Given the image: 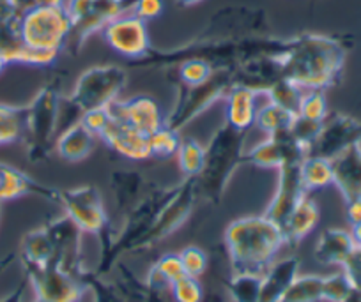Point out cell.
Instances as JSON below:
<instances>
[{
    "mask_svg": "<svg viewBox=\"0 0 361 302\" xmlns=\"http://www.w3.org/2000/svg\"><path fill=\"white\" fill-rule=\"evenodd\" d=\"M347 46L342 39L322 34H300L286 39L283 51L275 57L283 78L301 89L326 90L340 82Z\"/></svg>",
    "mask_w": 361,
    "mask_h": 302,
    "instance_id": "obj_1",
    "label": "cell"
},
{
    "mask_svg": "<svg viewBox=\"0 0 361 302\" xmlns=\"http://www.w3.org/2000/svg\"><path fill=\"white\" fill-rule=\"evenodd\" d=\"M283 246L286 237L282 228L264 214L232 221L224 235V248L232 272L264 274Z\"/></svg>",
    "mask_w": 361,
    "mask_h": 302,
    "instance_id": "obj_2",
    "label": "cell"
},
{
    "mask_svg": "<svg viewBox=\"0 0 361 302\" xmlns=\"http://www.w3.org/2000/svg\"><path fill=\"white\" fill-rule=\"evenodd\" d=\"M246 131L234 130L227 122L218 127L206 147L202 172L195 177L197 193L218 206L235 170L245 163Z\"/></svg>",
    "mask_w": 361,
    "mask_h": 302,
    "instance_id": "obj_3",
    "label": "cell"
},
{
    "mask_svg": "<svg viewBox=\"0 0 361 302\" xmlns=\"http://www.w3.org/2000/svg\"><path fill=\"white\" fill-rule=\"evenodd\" d=\"M59 90L47 85L25 106L27 156L32 163L43 161L50 156L59 133Z\"/></svg>",
    "mask_w": 361,
    "mask_h": 302,
    "instance_id": "obj_4",
    "label": "cell"
},
{
    "mask_svg": "<svg viewBox=\"0 0 361 302\" xmlns=\"http://www.w3.org/2000/svg\"><path fill=\"white\" fill-rule=\"evenodd\" d=\"M235 85L234 68L214 69L209 80L195 87H188L179 83L176 106L165 117V126L180 131L188 126L193 119L206 112L216 101L224 99L225 94Z\"/></svg>",
    "mask_w": 361,
    "mask_h": 302,
    "instance_id": "obj_5",
    "label": "cell"
},
{
    "mask_svg": "<svg viewBox=\"0 0 361 302\" xmlns=\"http://www.w3.org/2000/svg\"><path fill=\"white\" fill-rule=\"evenodd\" d=\"M71 32V20L62 6H39L20 16V37L32 50L61 54Z\"/></svg>",
    "mask_w": 361,
    "mask_h": 302,
    "instance_id": "obj_6",
    "label": "cell"
},
{
    "mask_svg": "<svg viewBox=\"0 0 361 302\" xmlns=\"http://www.w3.org/2000/svg\"><path fill=\"white\" fill-rule=\"evenodd\" d=\"M59 203L64 207L66 216L83 234L98 235L102 242V251L109 248L114 234L98 187L80 186L73 189H59Z\"/></svg>",
    "mask_w": 361,
    "mask_h": 302,
    "instance_id": "obj_7",
    "label": "cell"
},
{
    "mask_svg": "<svg viewBox=\"0 0 361 302\" xmlns=\"http://www.w3.org/2000/svg\"><path fill=\"white\" fill-rule=\"evenodd\" d=\"M126 82V71L119 65H94L80 75L69 101L80 110V113L106 108L117 101Z\"/></svg>",
    "mask_w": 361,
    "mask_h": 302,
    "instance_id": "obj_8",
    "label": "cell"
},
{
    "mask_svg": "<svg viewBox=\"0 0 361 302\" xmlns=\"http://www.w3.org/2000/svg\"><path fill=\"white\" fill-rule=\"evenodd\" d=\"M197 198H199V193H197L195 177H186L179 186H173L170 196L166 198L161 209L156 214L151 228L144 235V239L138 242L137 251H145L169 235H172L190 218Z\"/></svg>",
    "mask_w": 361,
    "mask_h": 302,
    "instance_id": "obj_9",
    "label": "cell"
},
{
    "mask_svg": "<svg viewBox=\"0 0 361 302\" xmlns=\"http://www.w3.org/2000/svg\"><path fill=\"white\" fill-rule=\"evenodd\" d=\"M22 265L25 269L27 283L34 288L37 301L80 302L82 295L87 291L75 276L64 272L54 260L47 265Z\"/></svg>",
    "mask_w": 361,
    "mask_h": 302,
    "instance_id": "obj_10",
    "label": "cell"
},
{
    "mask_svg": "<svg viewBox=\"0 0 361 302\" xmlns=\"http://www.w3.org/2000/svg\"><path fill=\"white\" fill-rule=\"evenodd\" d=\"M135 0H89L82 13L71 22V32L66 48L78 51L92 34L102 32L112 20L128 15Z\"/></svg>",
    "mask_w": 361,
    "mask_h": 302,
    "instance_id": "obj_11",
    "label": "cell"
},
{
    "mask_svg": "<svg viewBox=\"0 0 361 302\" xmlns=\"http://www.w3.org/2000/svg\"><path fill=\"white\" fill-rule=\"evenodd\" d=\"M356 144H361V120L343 113H328V117L322 120L321 131L312 144L308 156L333 159L336 154Z\"/></svg>",
    "mask_w": 361,
    "mask_h": 302,
    "instance_id": "obj_12",
    "label": "cell"
},
{
    "mask_svg": "<svg viewBox=\"0 0 361 302\" xmlns=\"http://www.w3.org/2000/svg\"><path fill=\"white\" fill-rule=\"evenodd\" d=\"M102 34L105 37L106 44L114 51L128 58L138 61V58L145 57L152 50L147 25H145L144 20L135 16L133 13H128V15L112 20L102 30Z\"/></svg>",
    "mask_w": 361,
    "mask_h": 302,
    "instance_id": "obj_13",
    "label": "cell"
},
{
    "mask_svg": "<svg viewBox=\"0 0 361 302\" xmlns=\"http://www.w3.org/2000/svg\"><path fill=\"white\" fill-rule=\"evenodd\" d=\"M0 51L6 55L9 64L39 65V68L51 65L59 55L25 46L20 37V16L4 4H0Z\"/></svg>",
    "mask_w": 361,
    "mask_h": 302,
    "instance_id": "obj_14",
    "label": "cell"
},
{
    "mask_svg": "<svg viewBox=\"0 0 361 302\" xmlns=\"http://www.w3.org/2000/svg\"><path fill=\"white\" fill-rule=\"evenodd\" d=\"M308 156L307 149L290 134V131L269 134L264 141L246 151L245 161L259 168H282L286 165H296Z\"/></svg>",
    "mask_w": 361,
    "mask_h": 302,
    "instance_id": "obj_15",
    "label": "cell"
},
{
    "mask_svg": "<svg viewBox=\"0 0 361 302\" xmlns=\"http://www.w3.org/2000/svg\"><path fill=\"white\" fill-rule=\"evenodd\" d=\"M54 246V262L64 272L78 276L82 267V234L83 232L68 216L55 218L44 225ZM78 279V277H76Z\"/></svg>",
    "mask_w": 361,
    "mask_h": 302,
    "instance_id": "obj_16",
    "label": "cell"
},
{
    "mask_svg": "<svg viewBox=\"0 0 361 302\" xmlns=\"http://www.w3.org/2000/svg\"><path fill=\"white\" fill-rule=\"evenodd\" d=\"M106 108L114 119L123 120L145 137L165 126V117L152 97L138 96L128 101H114Z\"/></svg>",
    "mask_w": 361,
    "mask_h": 302,
    "instance_id": "obj_17",
    "label": "cell"
},
{
    "mask_svg": "<svg viewBox=\"0 0 361 302\" xmlns=\"http://www.w3.org/2000/svg\"><path fill=\"white\" fill-rule=\"evenodd\" d=\"M300 165L301 163H296V165H286L280 168L275 196H273L266 213H264V216L269 218L271 221H275L280 228L283 227V223L289 218V214L293 213L298 201L305 194H308L303 187V180H301Z\"/></svg>",
    "mask_w": 361,
    "mask_h": 302,
    "instance_id": "obj_18",
    "label": "cell"
},
{
    "mask_svg": "<svg viewBox=\"0 0 361 302\" xmlns=\"http://www.w3.org/2000/svg\"><path fill=\"white\" fill-rule=\"evenodd\" d=\"M30 194L59 203V189L44 186L23 173L22 170L0 161V203L22 196H30Z\"/></svg>",
    "mask_w": 361,
    "mask_h": 302,
    "instance_id": "obj_19",
    "label": "cell"
},
{
    "mask_svg": "<svg viewBox=\"0 0 361 302\" xmlns=\"http://www.w3.org/2000/svg\"><path fill=\"white\" fill-rule=\"evenodd\" d=\"M99 138H103L106 145L117 154L131 159V161H145L151 158V149H149V140L145 134L138 133L131 126L119 119L110 120L109 126L105 127Z\"/></svg>",
    "mask_w": 361,
    "mask_h": 302,
    "instance_id": "obj_20",
    "label": "cell"
},
{
    "mask_svg": "<svg viewBox=\"0 0 361 302\" xmlns=\"http://www.w3.org/2000/svg\"><path fill=\"white\" fill-rule=\"evenodd\" d=\"M333 184L345 203L361 198V144L350 145L331 159Z\"/></svg>",
    "mask_w": 361,
    "mask_h": 302,
    "instance_id": "obj_21",
    "label": "cell"
},
{
    "mask_svg": "<svg viewBox=\"0 0 361 302\" xmlns=\"http://www.w3.org/2000/svg\"><path fill=\"white\" fill-rule=\"evenodd\" d=\"M300 258L287 256V258L275 260L262 274L260 281L259 302H280L287 288L290 287L296 276L300 274Z\"/></svg>",
    "mask_w": 361,
    "mask_h": 302,
    "instance_id": "obj_22",
    "label": "cell"
},
{
    "mask_svg": "<svg viewBox=\"0 0 361 302\" xmlns=\"http://www.w3.org/2000/svg\"><path fill=\"white\" fill-rule=\"evenodd\" d=\"M257 96L252 89L243 85L231 87L225 94V119L228 126L239 131H248L255 122Z\"/></svg>",
    "mask_w": 361,
    "mask_h": 302,
    "instance_id": "obj_23",
    "label": "cell"
},
{
    "mask_svg": "<svg viewBox=\"0 0 361 302\" xmlns=\"http://www.w3.org/2000/svg\"><path fill=\"white\" fill-rule=\"evenodd\" d=\"M354 249H356V242L350 232L342 230V228H326L319 237L314 256L322 265L342 267L345 260L353 255Z\"/></svg>",
    "mask_w": 361,
    "mask_h": 302,
    "instance_id": "obj_24",
    "label": "cell"
},
{
    "mask_svg": "<svg viewBox=\"0 0 361 302\" xmlns=\"http://www.w3.org/2000/svg\"><path fill=\"white\" fill-rule=\"evenodd\" d=\"M319 218H321V214H319L317 203L308 194H305L298 201L296 207H294L293 213L289 214V218H287L282 227L283 237H286V246L296 248L317 227Z\"/></svg>",
    "mask_w": 361,
    "mask_h": 302,
    "instance_id": "obj_25",
    "label": "cell"
},
{
    "mask_svg": "<svg viewBox=\"0 0 361 302\" xmlns=\"http://www.w3.org/2000/svg\"><path fill=\"white\" fill-rule=\"evenodd\" d=\"M116 288L119 290V294L123 295L124 302H169L166 298V291L154 290V288L149 287L145 281H140L133 272H131L130 267L124 262H117L116 267Z\"/></svg>",
    "mask_w": 361,
    "mask_h": 302,
    "instance_id": "obj_26",
    "label": "cell"
},
{
    "mask_svg": "<svg viewBox=\"0 0 361 302\" xmlns=\"http://www.w3.org/2000/svg\"><path fill=\"white\" fill-rule=\"evenodd\" d=\"M94 145L96 134L90 133L82 122H76L59 134V138L55 140V151L61 158L76 163L85 159L94 151Z\"/></svg>",
    "mask_w": 361,
    "mask_h": 302,
    "instance_id": "obj_27",
    "label": "cell"
},
{
    "mask_svg": "<svg viewBox=\"0 0 361 302\" xmlns=\"http://www.w3.org/2000/svg\"><path fill=\"white\" fill-rule=\"evenodd\" d=\"M112 184L114 194H116L117 209L126 216L138 201L144 198V194L149 189H145V180L140 173L137 172H116L112 173Z\"/></svg>",
    "mask_w": 361,
    "mask_h": 302,
    "instance_id": "obj_28",
    "label": "cell"
},
{
    "mask_svg": "<svg viewBox=\"0 0 361 302\" xmlns=\"http://www.w3.org/2000/svg\"><path fill=\"white\" fill-rule=\"evenodd\" d=\"M22 263L29 265H47L54 260V246L48 237L47 228L41 227L25 234L22 239Z\"/></svg>",
    "mask_w": 361,
    "mask_h": 302,
    "instance_id": "obj_29",
    "label": "cell"
},
{
    "mask_svg": "<svg viewBox=\"0 0 361 302\" xmlns=\"http://www.w3.org/2000/svg\"><path fill=\"white\" fill-rule=\"evenodd\" d=\"M183 276H186V274L185 269H183V263H180L179 255L169 253V255H163L151 267L145 283L151 288H154V290L170 291V287Z\"/></svg>",
    "mask_w": 361,
    "mask_h": 302,
    "instance_id": "obj_30",
    "label": "cell"
},
{
    "mask_svg": "<svg viewBox=\"0 0 361 302\" xmlns=\"http://www.w3.org/2000/svg\"><path fill=\"white\" fill-rule=\"evenodd\" d=\"M301 180L307 193L324 189L333 184L331 159L321 156H307L300 165Z\"/></svg>",
    "mask_w": 361,
    "mask_h": 302,
    "instance_id": "obj_31",
    "label": "cell"
},
{
    "mask_svg": "<svg viewBox=\"0 0 361 302\" xmlns=\"http://www.w3.org/2000/svg\"><path fill=\"white\" fill-rule=\"evenodd\" d=\"M262 274L232 272L224 279L225 290L234 302H259Z\"/></svg>",
    "mask_w": 361,
    "mask_h": 302,
    "instance_id": "obj_32",
    "label": "cell"
},
{
    "mask_svg": "<svg viewBox=\"0 0 361 302\" xmlns=\"http://www.w3.org/2000/svg\"><path fill=\"white\" fill-rule=\"evenodd\" d=\"M294 117L296 115L290 113L289 110L282 108V106L267 101L266 105L257 108L255 122H253V126H257L262 133H266L267 137H269V134H275V133H280V131L289 130Z\"/></svg>",
    "mask_w": 361,
    "mask_h": 302,
    "instance_id": "obj_33",
    "label": "cell"
},
{
    "mask_svg": "<svg viewBox=\"0 0 361 302\" xmlns=\"http://www.w3.org/2000/svg\"><path fill=\"white\" fill-rule=\"evenodd\" d=\"M25 134V106L0 103V145L22 140Z\"/></svg>",
    "mask_w": 361,
    "mask_h": 302,
    "instance_id": "obj_34",
    "label": "cell"
},
{
    "mask_svg": "<svg viewBox=\"0 0 361 302\" xmlns=\"http://www.w3.org/2000/svg\"><path fill=\"white\" fill-rule=\"evenodd\" d=\"M322 279L315 274H298L280 302H322Z\"/></svg>",
    "mask_w": 361,
    "mask_h": 302,
    "instance_id": "obj_35",
    "label": "cell"
},
{
    "mask_svg": "<svg viewBox=\"0 0 361 302\" xmlns=\"http://www.w3.org/2000/svg\"><path fill=\"white\" fill-rule=\"evenodd\" d=\"M303 92L305 89H301L300 85L293 83L290 80L280 78L279 82H275L269 89H267V92L264 94V96H266V99L271 101V103H275V105L282 106V108L289 110L290 113L298 115Z\"/></svg>",
    "mask_w": 361,
    "mask_h": 302,
    "instance_id": "obj_36",
    "label": "cell"
},
{
    "mask_svg": "<svg viewBox=\"0 0 361 302\" xmlns=\"http://www.w3.org/2000/svg\"><path fill=\"white\" fill-rule=\"evenodd\" d=\"M204 159H206V147L199 144L193 138L180 140L177 149V163H179L180 172L186 177H197L202 172Z\"/></svg>",
    "mask_w": 361,
    "mask_h": 302,
    "instance_id": "obj_37",
    "label": "cell"
},
{
    "mask_svg": "<svg viewBox=\"0 0 361 302\" xmlns=\"http://www.w3.org/2000/svg\"><path fill=\"white\" fill-rule=\"evenodd\" d=\"M76 277L83 284V288L92 294V302H124L123 295L119 294L116 284L106 283L99 274L82 269Z\"/></svg>",
    "mask_w": 361,
    "mask_h": 302,
    "instance_id": "obj_38",
    "label": "cell"
},
{
    "mask_svg": "<svg viewBox=\"0 0 361 302\" xmlns=\"http://www.w3.org/2000/svg\"><path fill=\"white\" fill-rule=\"evenodd\" d=\"M149 149H151V158H170L177 154V149L180 145L179 131L172 130L169 126H161L158 131L147 137Z\"/></svg>",
    "mask_w": 361,
    "mask_h": 302,
    "instance_id": "obj_39",
    "label": "cell"
},
{
    "mask_svg": "<svg viewBox=\"0 0 361 302\" xmlns=\"http://www.w3.org/2000/svg\"><path fill=\"white\" fill-rule=\"evenodd\" d=\"M298 115L305 117V119L322 122V120L328 117V101H326L324 90H319V89L305 90L303 97H301Z\"/></svg>",
    "mask_w": 361,
    "mask_h": 302,
    "instance_id": "obj_40",
    "label": "cell"
},
{
    "mask_svg": "<svg viewBox=\"0 0 361 302\" xmlns=\"http://www.w3.org/2000/svg\"><path fill=\"white\" fill-rule=\"evenodd\" d=\"M213 65L202 58H188V61L180 62L179 65V83L188 87H195L209 80L213 75Z\"/></svg>",
    "mask_w": 361,
    "mask_h": 302,
    "instance_id": "obj_41",
    "label": "cell"
},
{
    "mask_svg": "<svg viewBox=\"0 0 361 302\" xmlns=\"http://www.w3.org/2000/svg\"><path fill=\"white\" fill-rule=\"evenodd\" d=\"M173 302H204L206 291L197 277L183 276L170 287Z\"/></svg>",
    "mask_w": 361,
    "mask_h": 302,
    "instance_id": "obj_42",
    "label": "cell"
},
{
    "mask_svg": "<svg viewBox=\"0 0 361 302\" xmlns=\"http://www.w3.org/2000/svg\"><path fill=\"white\" fill-rule=\"evenodd\" d=\"M353 288V283L343 270L326 276L322 279V302H342Z\"/></svg>",
    "mask_w": 361,
    "mask_h": 302,
    "instance_id": "obj_43",
    "label": "cell"
},
{
    "mask_svg": "<svg viewBox=\"0 0 361 302\" xmlns=\"http://www.w3.org/2000/svg\"><path fill=\"white\" fill-rule=\"evenodd\" d=\"M180 263L185 269L186 276H192L199 279L202 274H206L207 267H209V256L204 249L197 248V246H188L179 253Z\"/></svg>",
    "mask_w": 361,
    "mask_h": 302,
    "instance_id": "obj_44",
    "label": "cell"
},
{
    "mask_svg": "<svg viewBox=\"0 0 361 302\" xmlns=\"http://www.w3.org/2000/svg\"><path fill=\"white\" fill-rule=\"evenodd\" d=\"M321 124L322 122H317V120H310V119H305V117L301 115H296L294 117L293 124H290L289 131L308 152L310 151L312 144L315 141V138H317L319 131H321Z\"/></svg>",
    "mask_w": 361,
    "mask_h": 302,
    "instance_id": "obj_45",
    "label": "cell"
},
{
    "mask_svg": "<svg viewBox=\"0 0 361 302\" xmlns=\"http://www.w3.org/2000/svg\"><path fill=\"white\" fill-rule=\"evenodd\" d=\"M110 120H112V115H110L109 108H96L89 110V112H83L80 122H82L90 133H94L96 137H99V134L105 131V127L110 124Z\"/></svg>",
    "mask_w": 361,
    "mask_h": 302,
    "instance_id": "obj_46",
    "label": "cell"
},
{
    "mask_svg": "<svg viewBox=\"0 0 361 302\" xmlns=\"http://www.w3.org/2000/svg\"><path fill=\"white\" fill-rule=\"evenodd\" d=\"M131 13L144 22L154 20L163 13V0H135Z\"/></svg>",
    "mask_w": 361,
    "mask_h": 302,
    "instance_id": "obj_47",
    "label": "cell"
},
{
    "mask_svg": "<svg viewBox=\"0 0 361 302\" xmlns=\"http://www.w3.org/2000/svg\"><path fill=\"white\" fill-rule=\"evenodd\" d=\"M342 270L347 274L349 281L353 283L354 288L361 290V248H357L353 251V255L345 260V263L342 265Z\"/></svg>",
    "mask_w": 361,
    "mask_h": 302,
    "instance_id": "obj_48",
    "label": "cell"
},
{
    "mask_svg": "<svg viewBox=\"0 0 361 302\" xmlns=\"http://www.w3.org/2000/svg\"><path fill=\"white\" fill-rule=\"evenodd\" d=\"M62 2L64 0H4V4L18 16L39 6H62Z\"/></svg>",
    "mask_w": 361,
    "mask_h": 302,
    "instance_id": "obj_49",
    "label": "cell"
},
{
    "mask_svg": "<svg viewBox=\"0 0 361 302\" xmlns=\"http://www.w3.org/2000/svg\"><path fill=\"white\" fill-rule=\"evenodd\" d=\"M345 213H347V220H349L350 225L360 223L361 221V198L345 203Z\"/></svg>",
    "mask_w": 361,
    "mask_h": 302,
    "instance_id": "obj_50",
    "label": "cell"
},
{
    "mask_svg": "<svg viewBox=\"0 0 361 302\" xmlns=\"http://www.w3.org/2000/svg\"><path fill=\"white\" fill-rule=\"evenodd\" d=\"M350 235H353L354 242H356L357 248H361V221L360 223L353 225V228H350Z\"/></svg>",
    "mask_w": 361,
    "mask_h": 302,
    "instance_id": "obj_51",
    "label": "cell"
},
{
    "mask_svg": "<svg viewBox=\"0 0 361 302\" xmlns=\"http://www.w3.org/2000/svg\"><path fill=\"white\" fill-rule=\"evenodd\" d=\"M15 258H16V255H15V253H9V255H6L4 258L0 260V274L4 272V270L8 269V267L11 265L13 262H15Z\"/></svg>",
    "mask_w": 361,
    "mask_h": 302,
    "instance_id": "obj_52",
    "label": "cell"
},
{
    "mask_svg": "<svg viewBox=\"0 0 361 302\" xmlns=\"http://www.w3.org/2000/svg\"><path fill=\"white\" fill-rule=\"evenodd\" d=\"M342 302H361V290L353 288V290L349 291V295H347Z\"/></svg>",
    "mask_w": 361,
    "mask_h": 302,
    "instance_id": "obj_53",
    "label": "cell"
},
{
    "mask_svg": "<svg viewBox=\"0 0 361 302\" xmlns=\"http://www.w3.org/2000/svg\"><path fill=\"white\" fill-rule=\"evenodd\" d=\"M202 0H177V4L185 6V8H190V6H195V4H200Z\"/></svg>",
    "mask_w": 361,
    "mask_h": 302,
    "instance_id": "obj_54",
    "label": "cell"
},
{
    "mask_svg": "<svg viewBox=\"0 0 361 302\" xmlns=\"http://www.w3.org/2000/svg\"><path fill=\"white\" fill-rule=\"evenodd\" d=\"M8 65H9L8 58H6V55L2 54V51H0V75H2V73H4V69L8 68Z\"/></svg>",
    "mask_w": 361,
    "mask_h": 302,
    "instance_id": "obj_55",
    "label": "cell"
},
{
    "mask_svg": "<svg viewBox=\"0 0 361 302\" xmlns=\"http://www.w3.org/2000/svg\"><path fill=\"white\" fill-rule=\"evenodd\" d=\"M0 4H4V0H0ZM6 6V4H4Z\"/></svg>",
    "mask_w": 361,
    "mask_h": 302,
    "instance_id": "obj_56",
    "label": "cell"
},
{
    "mask_svg": "<svg viewBox=\"0 0 361 302\" xmlns=\"http://www.w3.org/2000/svg\"><path fill=\"white\" fill-rule=\"evenodd\" d=\"M0 213H2V203H0Z\"/></svg>",
    "mask_w": 361,
    "mask_h": 302,
    "instance_id": "obj_57",
    "label": "cell"
},
{
    "mask_svg": "<svg viewBox=\"0 0 361 302\" xmlns=\"http://www.w3.org/2000/svg\"><path fill=\"white\" fill-rule=\"evenodd\" d=\"M36 302H43V301H37V298H36Z\"/></svg>",
    "mask_w": 361,
    "mask_h": 302,
    "instance_id": "obj_58",
    "label": "cell"
},
{
    "mask_svg": "<svg viewBox=\"0 0 361 302\" xmlns=\"http://www.w3.org/2000/svg\"><path fill=\"white\" fill-rule=\"evenodd\" d=\"M204 302H207V301H206V298H204Z\"/></svg>",
    "mask_w": 361,
    "mask_h": 302,
    "instance_id": "obj_59",
    "label": "cell"
}]
</instances>
